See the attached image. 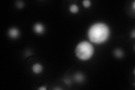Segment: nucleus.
<instances>
[{
	"label": "nucleus",
	"instance_id": "7ed1b4c3",
	"mask_svg": "<svg viewBox=\"0 0 135 90\" xmlns=\"http://www.w3.org/2000/svg\"><path fill=\"white\" fill-rule=\"evenodd\" d=\"M8 35L9 37L12 39H17L20 36V32L19 29L16 28H11L8 32Z\"/></svg>",
	"mask_w": 135,
	"mask_h": 90
},
{
	"label": "nucleus",
	"instance_id": "0eeeda50",
	"mask_svg": "<svg viewBox=\"0 0 135 90\" xmlns=\"http://www.w3.org/2000/svg\"><path fill=\"white\" fill-rule=\"evenodd\" d=\"M69 11L72 14L78 13L79 11V7L76 4H72L69 7Z\"/></svg>",
	"mask_w": 135,
	"mask_h": 90
},
{
	"label": "nucleus",
	"instance_id": "9b49d317",
	"mask_svg": "<svg viewBox=\"0 0 135 90\" xmlns=\"http://www.w3.org/2000/svg\"><path fill=\"white\" fill-rule=\"evenodd\" d=\"M64 82L67 84V85H70V84L71 83V81L69 79H65L64 80Z\"/></svg>",
	"mask_w": 135,
	"mask_h": 90
},
{
	"label": "nucleus",
	"instance_id": "f257e3e1",
	"mask_svg": "<svg viewBox=\"0 0 135 90\" xmlns=\"http://www.w3.org/2000/svg\"><path fill=\"white\" fill-rule=\"evenodd\" d=\"M110 33V28L106 24L97 23L90 27L88 31V36L91 42L101 44L108 39Z\"/></svg>",
	"mask_w": 135,
	"mask_h": 90
},
{
	"label": "nucleus",
	"instance_id": "ddd939ff",
	"mask_svg": "<svg viewBox=\"0 0 135 90\" xmlns=\"http://www.w3.org/2000/svg\"><path fill=\"white\" fill-rule=\"evenodd\" d=\"M132 38H135V31H133V32H132Z\"/></svg>",
	"mask_w": 135,
	"mask_h": 90
},
{
	"label": "nucleus",
	"instance_id": "6e6552de",
	"mask_svg": "<svg viewBox=\"0 0 135 90\" xmlns=\"http://www.w3.org/2000/svg\"><path fill=\"white\" fill-rule=\"evenodd\" d=\"M114 55L117 58H122L123 56L124 53L121 49H117L114 51Z\"/></svg>",
	"mask_w": 135,
	"mask_h": 90
},
{
	"label": "nucleus",
	"instance_id": "f8f14e48",
	"mask_svg": "<svg viewBox=\"0 0 135 90\" xmlns=\"http://www.w3.org/2000/svg\"><path fill=\"white\" fill-rule=\"evenodd\" d=\"M38 90H46V88L45 87H41L40 88H39Z\"/></svg>",
	"mask_w": 135,
	"mask_h": 90
},
{
	"label": "nucleus",
	"instance_id": "f03ea898",
	"mask_svg": "<svg viewBox=\"0 0 135 90\" xmlns=\"http://www.w3.org/2000/svg\"><path fill=\"white\" fill-rule=\"evenodd\" d=\"M94 47L91 43L82 41L77 45L75 49V54L79 59L86 61L90 59L94 54Z\"/></svg>",
	"mask_w": 135,
	"mask_h": 90
},
{
	"label": "nucleus",
	"instance_id": "20e7f679",
	"mask_svg": "<svg viewBox=\"0 0 135 90\" xmlns=\"http://www.w3.org/2000/svg\"><path fill=\"white\" fill-rule=\"evenodd\" d=\"M33 30L37 35H42L45 32V27L41 23H36L34 25Z\"/></svg>",
	"mask_w": 135,
	"mask_h": 90
},
{
	"label": "nucleus",
	"instance_id": "423d86ee",
	"mask_svg": "<svg viewBox=\"0 0 135 90\" xmlns=\"http://www.w3.org/2000/svg\"><path fill=\"white\" fill-rule=\"evenodd\" d=\"M74 79L75 80V81L77 82L81 83L84 81V77L82 73H78L75 74V75L74 76Z\"/></svg>",
	"mask_w": 135,
	"mask_h": 90
},
{
	"label": "nucleus",
	"instance_id": "9d476101",
	"mask_svg": "<svg viewBox=\"0 0 135 90\" xmlns=\"http://www.w3.org/2000/svg\"><path fill=\"white\" fill-rule=\"evenodd\" d=\"M17 6L19 9H21L24 6V3L22 1H17Z\"/></svg>",
	"mask_w": 135,
	"mask_h": 90
},
{
	"label": "nucleus",
	"instance_id": "39448f33",
	"mask_svg": "<svg viewBox=\"0 0 135 90\" xmlns=\"http://www.w3.org/2000/svg\"><path fill=\"white\" fill-rule=\"evenodd\" d=\"M32 71L34 73L36 74H39L43 71L42 65L39 63L34 64L32 67Z\"/></svg>",
	"mask_w": 135,
	"mask_h": 90
},
{
	"label": "nucleus",
	"instance_id": "1a4fd4ad",
	"mask_svg": "<svg viewBox=\"0 0 135 90\" xmlns=\"http://www.w3.org/2000/svg\"><path fill=\"white\" fill-rule=\"evenodd\" d=\"M82 4L84 7L88 8L91 6V1L90 0H84L82 2Z\"/></svg>",
	"mask_w": 135,
	"mask_h": 90
}]
</instances>
